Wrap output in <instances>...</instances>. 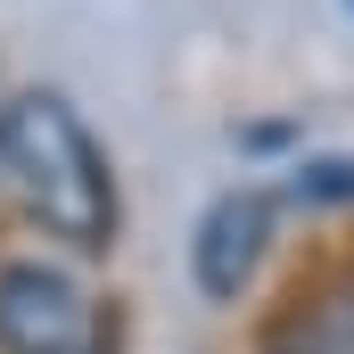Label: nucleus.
Here are the masks:
<instances>
[{
    "label": "nucleus",
    "instance_id": "obj_4",
    "mask_svg": "<svg viewBox=\"0 0 354 354\" xmlns=\"http://www.w3.org/2000/svg\"><path fill=\"white\" fill-rule=\"evenodd\" d=\"M288 354H354V280L322 288V297L288 322Z\"/></svg>",
    "mask_w": 354,
    "mask_h": 354
},
{
    "label": "nucleus",
    "instance_id": "obj_3",
    "mask_svg": "<svg viewBox=\"0 0 354 354\" xmlns=\"http://www.w3.org/2000/svg\"><path fill=\"white\" fill-rule=\"evenodd\" d=\"M264 256H272V198H264V189H223V198L198 214V239H189V280H198V297L239 305V297L256 288Z\"/></svg>",
    "mask_w": 354,
    "mask_h": 354
},
{
    "label": "nucleus",
    "instance_id": "obj_5",
    "mask_svg": "<svg viewBox=\"0 0 354 354\" xmlns=\"http://www.w3.org/2000/svg\"><path fill=\"white\" fill-rule=\"evenodd\" d=\"M297 198H313V206H346V198H354V157L297 165Z\"/></svg>",
    "mask_w": 354,
    "mask_h": 354
},
{
    "label": "nucleus",
    "instance_id": "obj_2",
    "mask_svg": "<svg viewBox=\"0 0 354 354\" xmlns=\"http://www.w3.org/2000/svg\"><path fill=\"white\" fill-rule=\"evenodd\" d=\"M0 354H115V305L50 256L0 264Z\"/></svg>",
    "mask_w": 354,
    "mask_h": 354
},
{
    "label": "nucleus",
    "instance_id": "obj_1",
    "mask_svg": "<svg viewBox=\"0 0 354 354\" xmlns=\"http://www.w3.org/2000/svg\"><path fill=\"white\" fill-rule=\"evenodd\" d=\"M0 198L58 248H115V174L91 124L58 91H25L0 107Z\"/></svg>",
    "mask_w": 354,
    "mask_h": 354
}]
</instances>
